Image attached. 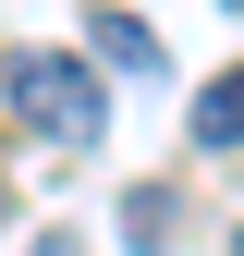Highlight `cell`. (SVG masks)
<instances>
[{
	"label": "cell",
	"instance_id": "5b68a950",
	"mask_svg": "<svg viewBox=\"0 0 244 256\" xmlns=\"http://www.w3.org/2000/svg\"><path fill=\"white\" fill-rule=\"evenodd\" d=\"M24 256H86V244H74V232H37V244H24Z\"/></svg>",
	"mask_w": 244,
	"mask_h": 256
},
{
	"label": "cell",
	"instance_id": "277c9868",
	"mask_svg": "<svg viewBox=\"0 0 244 256\" xmlns=\"http://www.w3.org/2000/svg\"><path fill=\"white\" fill-rule=\"evenodd\" d=\"M122 244H134V256H159V244H171V196H159V183L122 208Z\"/></svg>",
	"mask_w": 244,
	"mask_h": 256
},
{
	"label": "cell",
	"instance_id": "8992f818",
	"mask_svg": "<svg viewBox=\"0 0 244 256\" xmlns=\"http://www.w3.org/2000/svg\"><path fill=\"white\" fill-rule=\"evenodd\" d=\"M232 12H244V0H232Z\"/></svg>",
	"mask_w": 244,
	"mask_h": 256
},
{
	"label": "cell",
	"instance_id": "6da1fadb",
	"mask_svg": "<svg viewBox=\"0 0 244 256\" xmlns=\"http://www.w3.org/2000/svg\"><path fill=\"white\" fill-rule=\"evenodd\" d=\"M12 110H24V134H49L61 158H86L110 134V86H98V61H74V49H24L12 61Z\"/></svg>",
	"mask_w": 244,
	"mask_h": 256
},
{
	"label": "cell",
	"instance_id": "3957f363",
	"mask_svg": "<svg viewBox=\"0 0 244 256\" xmlns=\"http://www.w3.org/2000/svg\"><path fill=\"white\" fill-rule=\"evenodd\" d=\"M196 146H244V74H208V98H196Z\"/></svg>",
	"mask_w": 244,
	"mask_h": 256
},
{
	"label": "cell",
	"instance_id": "7a4b0ae2",
	"mask_svg": "<svg viewBox=\"0 0 244 256\" xmlns=\"http://www.w3.org/2000/svg\"><path fill=\"white\" fill-rule=\"evenodd\" d=\"M86 61H110V74H171V49H159V24H134V12H86Z\"/></svg>",
	"mask_w": 244,
	"mask_h": 256
}]
</instances>
